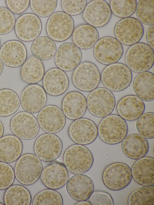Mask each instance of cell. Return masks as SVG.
<instances>
[{"instance_id": "obj_1", "label": "cell", "mask_w": 154, "mask_h": 205, "mask_svg": "<svg viewBox=\"0 0 154 205\" xmlns=\"http://www.w3.org/2000/svg\"><path fill=\"white\" fill-rule=\"evenodd\" d=\"M63 164L68 171L75 174H83L91 168L94 157L90 151L84 145L75 144L65 151Z\"/></svg>"}, {"instance_id": "obj_2", "label": "cell", "mask_w": 154, "mask_h": 205, "mask_svg": "<svg viewBox=\"0 0 154 205\" xmlns=\"http://www.w3.org/2000/svg\"><path fill=\"white\" fill-rule=\"evenodd\" d=\"M98 135L104 142L109 145L120 143L127 136L128 127L125 120L119 115L110 114L100 121Z\"/></svg>"}, {"instance_id": "obj_3", "label": "cell", "mask_w": 154, "mask_h": 205, "mask_svg": "<svg viewBox=\"0 0 154 205\" xmlns=\"http://www.w3.org/2000/svg\"><path fill=\"white\" fill-rule=\"evenodd\" d=\"M132 78L131 71L126 65L115 63L107 65L103 69L101 80L105 88L113 92H120L126 89Z\"/></svg>"}, {"instance_id": "obj_4", "label": "cell", "mask_w": 154, "mask_h": 205, "mask_svg": "<svg viewBox=\"0 0 154 205\" xmlns=\"http://www.w3.org/2000/svg\"><path fill=\"white\" fill-rule=\"evenodd\" d=\"M43 167L41 160L35 155L25 154L17 160L14 170L15 177L22 184L32 185L40 178Z\"/></svg>"}, {"instance_id": "obj_5", "label": "cell", "mask_w": 154, "mask_h": 205, "mask_svg": "<svg viewBox=\"0 0 154 205\" xmlns=\"http://www.w3.org/2000/svg\"><path fill=\"white\" fill-rule=\"evenodd\" d=\"M154 51L147 44L138 42L131 45L125 57L126 66L135 73L147 72L154 64Z\"/></svg>"}, {"instance_id": "obj_6", "label": "cell", "mask_w": 154, "mask_h": 205, "mask_svg": "<svg viewBox=\"0 0 154 205\" xmlns=\"http://www.w3.org/2000/svg\"><path fill=\"white\" fill-rule=\"evenodd\" d=\"M87 108L96 117L103 118L112 113L116 105L115 96L105 87H98L91 91L86 100Z\"/></svg>"}, {"instance_id": "obj_7", "label": "cell", "mask_w": 154, "mask_h": 205, "mask_svg": "<svg viewBox=\"0 0 154 205\" xmlns=\"http://www.w3.org/2000/svg\"><path fill=\"white\" fill-rule=\"evenodd\" d=\"M72 80L73 84L78 89L90 92L97 88L101 80V75L95 64L85 61L74 69Z\"/></svg>"}, {"instance_id": "obj_8", "label": "cell", "mask_w": 154, "mask_h": 205, "mask_svg": "<svg viewBox=\"0 0 154 205\" xmlns=\"http://www.w3.org/2000/svg\"><path fill=\"white\" fill-rule=\"evenodd\" d=\"M132 178L130 168L122 162L109 164L104 169L102 175L104 184L108 189L114 191L125 188L130 184Z\"/></svg>"}, {"instance_id": "obj_9", "label": "cell", "mask_w": 154, "mask_h": 205, "mask_svg": "<svg viewBox=\"0 0 154 205\" xmlns=\"http://www.w3.org/2000/svg\"><path fill=\"white\" fill-rule=\"evenodd\" d=\"M74 27V20L70 15L64 12L58 11L49 17L46 28L49 38L53 41L61 42L71 36Z\"/></svg>"}, {"instance_id": "obj_10", "label": "cell", "mask_w": 154, "mask_h": 205, "mask_svg": "<svg viewBox=\"0 0 154 205\" xmlns=\"http://www.w3.org/2000/svg\"><path fill=\"white\" fill-rule=\"evenodd\" d=\"M123 52L122 44L115 38L111 36L100 38L93 50L94 56L96 60L107 66L118 62Z\"/></svg>"}, {"instance_id": "obj_11", "label": "cell", "mask_w": 154, "mask_h": 205, "mask_svg": "<svg viewBox=\"0 0 154 205\" xmlns=\"http://www.w3.org/2000/svg\"><path fill=\"white\" fill-rule=\"evenodd\" d=\"M144 29L142 24L133 17L124 18L119 21L114 29L115 38L121 44L132 45L142 38Z\"/></svg>"}, {"instance_id": "obj_12", "label": "cell", "mask_w": 154, "mask_h": 205, "mask_svg": "<svg viewBox=\"0 0 154 205\" xmlns=\"http://www.w3.org/2000/svg\"><path fill=\"white\" fill-rule=\"evenodd\" d=\"M35 155L45 162L54 161L60 155L63 144L60 139L54 133H45L35 140L33 146Z\"/></svg>"}, {"instance_id": "obj_13", "label": "cell", "mask_w": 154, "mask_h": 205, "mask_svg": "<svg viewBox=\"0 0 154 205\" xmlns=\"http://www.w3.org/2000/svg\"><path fill=\"white\" fill-rule=\"evenodd\" d=\"M10 126L13 134L23 140L32 139L38 134L39 126L37 120L32 114L19 112L11 119Z\"/></svg>"}, {"instance_id": "obj_14", "label": "cell", "mask_w": 154, "mask_h": 205, "mask_svg": "<svg viewBox=\"0 0 154 205\" xmlns=\"http://www.w3.org/2000/svg\"><path fill=\"white\" fill-rule=\"evenodd\" d=\"M68 133L71 139L77 144L87 145L92 143L97 138V127L91 120L81 118L72 122L69 127Z\"/></svg>"}, {"instance_id": "obj_15", "label": "cell", "mask_w": 154, "mask_h": 205, "mask_svg": "<svg viewBox=\"0 0 154 205\" xmlns=\"http://www.w3.org/2000/svg\"><path fill=\"white\" fill-rule=\"evenodd\" d=\"M37 121L43 131L46 133H55L63 128L66 117L60 108L49 105L45 106L38 113Z\"/></svg>"}, {"instance_id": "obj_16", "label": "cell", "mask_w": 154, "mask_h": 205, "mask_svg": "<svg viewBox=\"0 0 154 205\" xmlns=\"http://www.w3.org/2000/svg\"><path fill=\"white\" fill-rule=\"evenodd\" d=\"M112 14L109 5L106 1L94 0L87 4L82 17L88 24L95 28H101L109 23Z\"/></svg>"}, {"instance_id": "obj_17", "label": "cell", "mask_w": 154, "mask_h": 205, "mask_svg": "<svg viewBox=\"0 0 154 205\" xmlns=\"http://www.w3.org/2000/svg\"><path fill=\"white\" fill-rule=\"evenodd\" d=\"M47 101L46 93L43 87L36 84L26 86L20 99L22 109L32 114L38 113L45 106Z\"/></svg>"}, {"instance_id": "obj_18", "label": "cell", "mask_w": 154, "mask_h": 205, "mask_svg": "<svg viewBox=\"0 0 154 205\" xmlns=\"http://www.w3.org/2000/svg\"><path fill=\"white\" fill-rule=\"evenodd\" d=\"M82 54L80 48L70 42L61 44L58 47L55 55L56 66L64 71L74 69L80 63Z\"/></svg>"}, {"instance_id": "obj_19", "label": "cell", "mask_w": 154, "mask_h": 205, "mask_svg": "<svg viewBox=\"0 0 154 205\" xmlns=\"http://www.w3.org/2000/svg\"><path fill=\"white\" fill-rule=\"evenodd\" d=\"M42 29L41 21L34 14H23L16 21L15 33L17 38L22 41L29 42L34 40L39 36Z\"/></svg>"}, {"instance_id": "obj_20", "label": "cell", "mask_w": 154, "mask_h": 205, "mask_svg": "<svg viewBox=\"0 0 154 205\" xmlns=\"http://www.w3.org/2000/svg\"><path fill=\"white\" fill-rule=\"evenodd\" d=\"M27 57L26 48L19 41H8L0 48V59L3 64L9 67L16 68L22 66Z\"/></svg>"}, {"instance_id": "obj_21", "label": "cell", "mask_w": 154, "mask_h": 205, "mask_svg": "<svg viewBox=\"0 0 154 205\" xmlns=\"http://www.w3.org/2000/svg\"><path fill=\"white\" fill-rule=\"evenodd\" d=\"M67 193L73 199L78 201L88 199L94 189L91 178L83 174L74 175L68 179L66 185Z\"/></svg>"}, {"instance_id": "obj_22", "label": "cell", "mask_w": 154, "mask_h": 205, "mask_svg": "<svg viewBox=\"0 0 154 205\" xmlns=\"http://www.w3.org/2000/svg\"><path fill=\"white\" fill-rule=\"evenodd\" d=\"M69 176L68 171L64 165L55 162L43 169L40 178L42 183L46 187L55 190L63 187L66 184Z\"/></svg>"}, {"instance_id": "obj_23", "label": "cell", "mask_w": 154, "mask_h": 205, "mask_svg": "<svg viewBox=\"0 0 154 205\" xmlns=\"http://www.w3.org/2000/svg\"><path fill=\"white\" fill-rule=\"evenodd\" d=\"M42 82L46 93L53 96L63 94L69 86V80L66 74L57 68L48 70L44 75Z\"/></svg>"}, {"instance_id": "obj_24", "label": "cell", "mask_w": 154, "mask_h": 205, "mask_svg": "<svg viewBox=\"0 0 154 205\" xmlns=\"http://www.w3.org/2000/svg\"><path fill=\"white\" fill-rule=\"evenodd\" d=\"M62 110L66 117L75 120L81 118L87 109V100L81 93L72 91L63 98L61 103Z\"/></svg>"}, {"instance_id": "obj_25", "label": "cell", "mask_w": 154, "mask_h": 205, "mask_svg": "<svg viewBox=\"0 0 154 205\" xmlns=\"http://www.w3.org/2000/svg\"><path fill=\"white\" fill-rule=\"evenodd\" d=\"M145 109L143 101L134 95L124 96L119 100L116 106L118 115L128 121L137 119L143 113Z\"/></svg>"}, {"instance_id": "obj_26", "label": "cell", "mask_w": 154, "mask_h": 205, "mask_svg": "<svg viewBox=\"0 0 154 205\" xmlns=\"http://www.w3.org/2000/svg\"><path fill=\"white\" fill-rule=\"evenodd\" d=\"M121 148L127 157L137 160L147 154L149 145L146 139L139 134L133 133L127 135L122 141Z\"/></svg>"}, {"instance_id": "obj_27", "label": "cell", "mask_w": 154, "mask_h": 205, "mask_svg": "<svg viewBox=\"0 0 154 205\" xmlns=\"http://www.w3.org/2000/svg\"><path fill=\"white\" fill-rule=\"evenodd\" d=\"M137 160L131 169L134 180L142 185H154V158L145 156Z\"/></svg>"}, {"instance_id": "obj_28", "label": "cell", "mask_w": 154, "mask_h": 205, "mask_svg": "<svg viewBox=\"0 0 154 205\" xmlns=\"http://www.w3.org/2000/svg\"><path fill=\"white\" fill-rule=\"evenodd\" d=\"M23 148L20 139L13 135H8L0 139V161L7 163L17 160Z\"/></svg>"}, {"instance_id": "obj_29", "label": "cell", "mask_w": 154, "mask_h": 205, "mask_svg": "<svg viewBox=\"0 0 154 205\" xmlns=\"http://www.w3.org/2000/svg\"><path fill=\"white\" fill-rule=\"evenodd\" d=\"M72 35L73 43L79 48L85 50L94 47L99 38L97 29L86 24L77 26L74 29Z\"/></svg>"}, {"instance_id": "obj_30", "label": "cell", "mask_w": 154, "mask_h": 205, "mask_svg": "<svg viewBox=\"0 0 154 205\" xmlns=\"http://www.w3.org/2000/svg\"><path fill=\"white\" fill-rule=\"evenodd\" d=\"M134 90L143 101L149 102L154 98V75L149 72L139 73L134 78L133 83Z\"/></svg>"}, {"instance_id": "obj_31", "label": "cell", "mask_w": 154, "mask_h": 205, "mask_svg": "<svg viewBox=\"0 0 154 205\" xmlns=\"http://www.w3.org/2000/svg\"><path fill=\"white\" fill-rule=\"evenodd\" d=\"M21 79L25 82L35 84L40 81L45 75V68L41 61L33 56L26 59L20 70Z\"/></svg>"}, {"instance_id": "obj_32", "label": "cell", "mask_w": 154, "mask_h": 205, "mask_svg": "<svg viewBox=\"0 0 154 205\" xmlns=\"http://www.w3.org/2000/svg\"><path fill=\"white\" fill-rule=\"evenodd\" d=\"M57 49L54 41L45 36H39L35 39L30 47L33 56L43 61L53 58L55 55Z\"/></svg>"}, {"instance_id": "obj_33", "label": "cell", "mask_w": 154, "mask_h": 205, "mask_svg": "<svg viewBox=\"0 0 154 205\" xmlns=\"http://www.w3.org/2000/svg\"><path fill=\"white\" fill-rule=\"evenodd\" d=\"M6 205H29L32 197L29 190L20 185H12L6 189L3 197Z\"/></svg>"}, {"instance_id": "obj_34", "label": "cell", "mask_w": 154, "mask_h": 205, "mask_svg": "<svg viewBox=\"0 0 154 205\" xmlns=\"http://www.w3.org/2000/svg\"><path fill=\"white\" fill-rule=\"evenodd\" d=\"M20 99L17 93L9 89L0 90V116L11 115L18 109Z\"/></svg>"}, {"instance_id": "obj_35", "label": "cell", "mask_w": 154, "mask_h": 205, "mask_svg": "<svg viewBox=\"0 0 154 205\" xmlns=\"http://www.w3.org/2000/svg\"><path fill=\"white\" fill-rule=\"evenodd\" d=\"M154 186L143 185L132 191L128 198L129 205H154Z\"/></svg>"}, {"instance_id": "obj_36", "label": "cell", "mask_w": 154, "mask_h": 205, "mask_svg": "<svg viewBox=\"0 0 154 205\" xmlns=\"http://www.w3.org/2000/svg\"><path fill=\"white\" fill-rule=\"evenodd\" d=\"M135 12L137 19L142 24L147 26L154 25V0H139Z\"/></svg>"}, {"instance_id": "obj_37", "label": "cell", "mask_w": 154, "mask_h": 205, "mask_svg": "<svg viewBox=\"0 0 154 205\" xmlns=\"http://www.w3.org/2000/svg\"><path fill=\"white\" fill-rule=\"evenodd\" d=\"M137 3L136 0H111L109 5L112 13L124 18L130 17L134 13Z\"/></svg>"}, {"instance_id": "obj_38", "label": "cell", "mask_w": 154, "mask_h": 205, "mask_svg": "<svg viewBox=\"0 0 154 205\" xmlns=\"http://www.w3.org/2000/svg\"><path fill=\"white\" fill-rule=\"evenodd\" d=\"M136 127L139 134L146 139L154 137V114L152 112L143 114L137 119Z\"/></svg>"}, {"instance_id": "obj_39", "label": "cell", "mask_w": 154, "mask_h": 205, "mask_svg": "<svg viewBox=\"0 0 154 205\" xmlns=\"http://www.w3.org/2000/svg\"><path fill=\"white\" fill-rule=\"evenodd\" d=\"M63 204V200L61 194L54 190L49 188L38 192L32 202L33 205Z\"/></svg>"}, {"instance_id": "obj_40", "label": "cell", "mask_w": 154, "mask_h": 205, "mask_svg": "<svg viewBox=\"0 0 154 205\" xmlns=\"http://www.w3.org/2000/svg\"><path fill=\"white\" fill-rule=\"evenodd\" d=\"M57 0L30 1L31 8L38 17L45 18L53 14L57 7Z\"/></svg>"}, {"instance_id": "obj_41", "label": "cell", "mask_w": 154, "mask_h": 205, "mask_svg": "<svg viewBox=\"0 0 154 205\" xmlns=\"http://www.w3.org/2000/svg\"><path fill=\"white\" fill-rule=\"evenodd\" d=\"M15 22L14 14L8 8L0 7V35L10 33L14 28Z\"/></svg>"}, {"instance_id": "obj_42", "label": "cell", "mask_w": 154, "mask_h": 205, "mask_svg": "<svg viewBox=\"0 0 154 205\" xmlns=\"http://www.w3.org/2000/svg\"><path fill=\"white\" fill-rule=\"evenodd\" d=\"M15 178L13 167L8 163L0 161V190L6 189L11 185Z\"/></svg>"}, {"instance_id": "obj_43", "label": "cell", "mask_w": 154, "mask_h": 205, "mask_svg": "<svg viewBox=\"0 0 154 205\" xmlns=\"http://www.w3.org/2000/svg\"><path fill=\"white\" fill-rule=\"evenodd\" d=\"M86 0H64L61 1L64 12L69 15L79 14L84 11L87 5Z\"/></svg>"}, {"instance_id": "obj_44", "label": "cell", "mask_w": 154, "mask_h": 205, "mask_svg": "<svg viewBox=\"0 0 154 205\" xmlns=\"http://www.w3.org/2000/svg\"><path fill=\"white\" fill-rule=\"evenodd\" d=\"M93 205H113L114 202L111 195L108 192L101 190L94 191L89 198Z\"/></svg>"}, {"instance_id": "obj_45", "label": "cell", "mask_w": 154, "mask_h": 205, "mask_svg": "<svg viewBox=\"0 0 154 205\" xmlns=\"http://www.w3.org/2000/svg\"><path fill=\"white\" fill-rule=\"evenodd\" d=\"M8 9L13 14H20L25 12L30 5V0L5 1Z\"/></svg>"}, {"instance_id": "obj_46", "label": "cell", "mask_w": 154, "mask_h": 205, "mask_svg": "<svg viewBox=\"0 0 154 205\" xmlns=\"http://www.w3.org/2000/svg\"><path fill=\"white\" fill-rule=\"evenodd\" d=\"M154 25H153L149 28L146 35V39L147 44L153 50L154 49Z\"/></svg>"}, {"instance_id": "obj_47", "label": "cell", "mask_w": 154, "mask_h": 205, "mask_svg": "<svg viewBox=\"0 0 154 205\" xmlns=\"http://www.w3.org/2000/svg\"><path fill=\"white\" fill-rule=\"evenodd\" d=\"M75 205H91L92 204L89 201L86 200L79 201L76 203Z\"/></svg>"}, {"instance_id": "obj_48", "label": "cell", "mask_w": 154, "mask_h": 205, "mask_svg": "<svg viewBox=\"0 0 154 205\" xmlns=\"http://www.w3.org/2000/svg\"><path fill=\"white\" fill-rule=\"evenodd\" d=\"M4 132V128L2 123L0 121V139L2 136Z\"/></svg>"}, {"instance_id": "obj_49", "label": "cell", "mask_w": 154, "mask_h": 205, "mask_svg": "<svg viewBox=\"0 0 154 205\" xmlns=\"http://www.w3.org/2000/svg\"><path fill=\"white\" fill-rule=\"evenodd\" d=\"M3 64L0 59V76L3 72Z\"/></svg>"}, {"instance_id": "obj_50", "label": "cell", "mask_w": 154, "mask_h": 205, "mask_svg": "<svg viewBox=\"0 0 154 205\" xmlns=\"http://www.w3.org/2000/svg\"><path fill=\"white\" fill-rule=\"evenodd\" d=\"M5 205V204H4V203H2L1 202H0V205Z\"/></svg>"}, {"instance_id": "obj_51", "label": "cell", "mask_w": 154, "mask_h": 205, "mask_svg": "<svg viewBox=\"0 0 154 205\" xmlns=\"http://www.w3.org/2000/svg\"><path fill=\"white\" fill-rule=\"evenodd\" d=\"M1 41H0V47L1 46Z\"/></svg>"}]
</instances>
